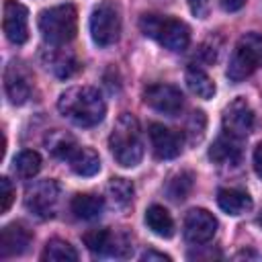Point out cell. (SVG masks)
<instances>
[{"label": "cell", "mask_w": 262, "mask_h": 262, "mask_svg": "<svg viewBox=\"0 0 262 262\" xmlns=\"http://www.w3.org/2000/svg\"><path fill=\"white\" fill-rule=\"evenodd\" d=\"M59 113L80 127H94L104 119L106 104L92 86H74L61 92L57 100Z\"/></svg>", "instance_id": "6da1fadb"}, {"label": "cell", "mask_w": 262, "mask_h": 262, "mask_svg": "<svg viewBox=\"0 0 262 262\" xmlns=\"http://www.w3.org/2000/svg\"><path fill=\"white\" fill-rule=\"evenodd\" d=\"M108 147L113 158L117 160L119 166L123 168H133L141 162L143 158V141H141V131L139 123L133 115L123 113L108 137Z\"/></svg>", "instance_id": "7a4b0ae2"}, {"label": "cell", "mask_w": 262, "mask_h": 262, "mask_svg": "<svg viewBox=\"0 0 262 262\" xmlns=\"http://www.w3.org/2000/svg\"><path fill=\"white\" fill-rule=\"evenodd\" d=\"M139 29L145 37L154 39L170 51H184L190 43V31L180 18L164 14H143L139 20Z\"/></svg>", "instance_id": "3957f363"}, {"label": "cell", "mask_w": 262, "mask_h": 262, "mask_svg": "<svg viewBox=\"0 0 262 262\" xmlns=\"http://www.w3.org/2000/svg\"><path fill=\"white\" fill-rule=\"evenodd\" d=\"M41 37L49 45H66L76 37L78 31V12L72 4H59L45 8L39 14Z\"/></svg>", "instance_id": "277c9868"}, {"label": "cell", "mask_w": 262, "mask_h": 262, "mask_svg": "<svg viewBox=\"0 0 262 262\" xmlns=\"http://www.w3.org/2000/svg\"><path fill=\"white\" fill-rule=\"evenodd\" d=\"M262 68V35L246 33L237 39L227 66V78L231 82H242Z\"/></svg>", "instance_id": "5b68a950"}, {"label": "cell", "mask_w": 262, "mask_h": 262, "mask_svg": "<svg viewBox=\"0 0 262 262\" xmlns=\"http://www.w3.org/2000/svg\"><path fill=\"white\" fill-rule=\"evenodd\" d=\"M90 35L96 45L108 47L119 41L121 35V14L113 0H102L90 16Z\"/></svg>", "instance_id": "8992f818"}, {"label": "cell", "mask_w": 262, "mask_h": 262, "mask_svg": "<svg viewBox=\"0 0 262 262\" xmlns=\"http://www.w3.org/2000/svg\"><path fill=\"white\" fill-rule=\"evenodd\" d=\"M57 203H59V184L51 178L31 184L25 192V207L39 219L53 217Z\"/></svg>", "instance_id": "52a82bcc"}, {"label": "cell", "mask_w": 262, "mask_h": 262, "mask_svg": "<svg viewBox=\"0 0 262 262\" xmlns=\"http://www.w3.org/2000/svg\"><path fill=\"white\" fill-rule=\"evenodd\" d=\"M82 239H84L86 248L92 254H98V256H117V258H123L133 248L131 242H129V237L125 233L113 231L108 227L90 229V231L84 233Z\"/></svg>", "instance_id": "ba28073f"}, {"label": "cell", "mask_w": 262, "mask_h": 262, "mask_svg": "<svg viewBox=\"0 0 262 262\" xmlns=\"http://www.w3.org/2000/svg\"><path fill=\"white\" fill-rule=\"evenodd\" d=\"M143 102L162 115L176 117L184 106V96L176 86L162 82V84H151L143 90Z\"/></svg>", "instance_id": "9c48e42d"}, {"label": "cell", "mask_w": 262, "mask_h": 262, "mask_svg": "<svg viewBox=\"0 0 262 262\" xmlns=\"http://www.w3.org/2000/svg\"><path fill=\"white\" fill-rule=\"evenodd\" d=\"M254 121H256L254 111L246 102V98H235L223 111V133L242 141L254 129Z\"/></svg>", "instance_id": "30bf717a"}, {"label": "cell", "mask_w": 262, "mask_h": 262, "mask_svg": "<svg viewBox=\"0 0 262 262\" xmlns=\"http://www.w3.org/2000/svg\"><path fill=\"white\" fill-rule=\"evenodd\" d=\"M217 233V219L207 209H192L184 217V237L188 244L201 246L213 239Z\"/></svg>", "instance_id": "8fae6325"}, {"label": "cell", "mask_w": 262, "mask_h": 262, "mask_svg": "<svg viewBox=\"0 0 262 262\" xmlns=\"http://www.w3.org/2000/svg\"><path fill=\"white\" fill-rule=\"evenodd\" d=\"M4 35L10 43L23 45L29 39V12L16 0L4 2V18H2Z\"/></svg>", "instance_id": "7c38bea8"}, {"label": "cell", "mask_w": 262, "mask_h": 262, "mask_svg": "<svg viewBox=\"0 0 262 262\" xmlns=\"http://www.w3.org/2000/svg\"><path fill=\"white\" fill-rule=\"evenodd\" d=\"M149 133V141H151V149L154 156L160 160H172L180 154L182 149V135L162 123H151L147 127Z\"/></svg>", "instance_id": "4fadbf2b"}, {"label": "cell", "mask_w": 262, "mask_h": 262, "mask_svg": "<svg viewBox=\"0 0 262 262\" xmlns=\"http://www.w3.org/2000/svg\"><path fill=\"white\" fill-rule=\"evenodd\" d=\"M4 90L12 104H23L31 96V76L18 61H10L4 70Z\"/></svg>", "instance_id": "5bb4252c"}, {"label": "cell", "mask_w": 262, "mask_h": 262, "mask_svg": "<svg viewBox=\"0 0 262 262\" xmlns=\"http://www.w3.org/2000/svg\"><path fill=\"white\" fill-rule=\"evenodd\" d=\"M31 231L23 223H10L0 231V256L12 258L27 252L31 244Z\"/></svg>", "instance_id": "9a60e30c"}, {"label": "cell", "mask_w": 262, "mask_h": 262, "mask_svg": "<svg viewBox=\"0 0 262 262\" xmlns=\"http://www.w3.org/2000/svg\"><path fill=\"white\" fill-rule=\"evenodd\" d=\"M43 63L53 76L61 80L72 78L80 70V61L76 59V55L68 49H61V45H53V49H47L43 53Z\"/></svg>", "instance_id": "2e32d148"}, {"label": "cell", "mask_w": 262, "mask_h": 262, "mask_svg": "<svg viewBox=\"0 0 262 262\" xmlns=\"http://www.w3.org/2000/svg\"><path fill=\"white\" fill-rule=\"evenodd\" d=\"M242 141L239 139H233L229 135H221L219 139H215V143L209 147V158L215 162V164H221V166H227V164H237L239 158H242Z\"/></svg>", "instance_id": "e0dca14e"}, {"label": "cell", "mask_w": 262, "mask_h": 262, "mask_svg": "<svg viewBox=\"0 0 262 262\" xmlns=\"http://www.w3.org/2000/svg\"><path fill=\"white\" fill-rule=\"evenodd\" d=\"M217 203H219L221 211H225L227 215H233V217L252 209V196L239 188H221L217 192Z\"/></svg>", "instance_id": "ac0fdd59"}, {"label": "cell", "mask_w": 262, "mask_h": 262, "mask_svg": "<svg viewBox=\"0 0 262 262\" xmlns=\"http://www.w3.org/2000/svg\"><path fill=\"white\" fill-rule=\"evenodd\" d=\"M68 164L80 176H94L100 170V158H98V154L92 147H82V145H78L68 156Z\"/></svg>", "instance_id": "d6986e66"}, {"label": "cell", "mask_w": 262, "mask_h": 262, "mask_svg": "<svg viewBox=\"0 0 262 262\" xmlns=\"http://www.w3.org/2000/svg\"><path fill=\"white\" fill-rule=\"evenodd\" d=\"M70 209L74 213V217L78 219H84V221H92L96 219L102 209H104V199L98 196V194H90V192H82V194H76L70 203Z\"/></svg>", "instance_id": "ffe728a7"}, {"label": "cell", "mask_w": 262, "mask_h": 262, "mask_svg": "<svg viewBox=\"0 0 262 262\" xmlns=\"http://www.w3.org/2000/svg\"><path fill=\"white\" fill-rule=\"evenodd\" d=\"M184 80H186V86H188V90L192 92V94H196L199 98H213V94H215V82L211 80V76L205 72V70H201L199 66H190L188 70H186V74H184Z\"/></svg>", "instance_id": "44dd1931"}, {"label": "cell", "mask_w": 262, "mask_h": 262, "mask_svg": "<svg viewBox=\"0 0 262 262\" xmlns=\"http://www.w3.org/2000/svg\"><path fill=\"white\" fill-rule=\"evenodd\" d=\"M145 223L160 237H172L174 235V221L162 205H151L145 211Z\"/></svg>", "instance_id": "7402d4cb"}, {"label": "cell", "mask_w": 262, "mask_h": 262, "mask_svg": "<svg viewBox=\"0 0 262 262\" xmlns=\"http://www.w3.org/2000/svg\"><path fill=\"white\" fill-rule=\"evenodd\" d=\"M41 260H49V262H76L78 260V252L74 250V246L66 239H49L43 248Z\"/></svg>", "instance_id": "603a6c76"}, {"label": "cell", "mask_w": 262, "mask_h": 262, "mask_svg": "<svg viewBox=\"0 0 262 262\" xmlns=\"http://www.w3.org/2000/svg\"><path fill=\"white\" fill-rule=\"evenodd\" d=\"M45 143H47V149H49L55 158H59V160H68V156L78 147L76 139H74L70 133L59 131V129L51 131V133L45 137Z\"/></svg>", "instance_id": "cb8c5ba5"}, {"label": "cell", "mask_w": 262, "mask_h": 262, "mask_svg": "<svg viewBox=\"0 0 262 262\" xmlns=\"http://www.w3.org/2000/svg\"><path fill=\"white\" fill-rule=\"evenodd\" d=\"M106 190H108L113 205L119 209H125L133 201V184L127 178H111Z\"/></svg>", "instance_id": "d4e9b609"}, {"label": "cell", "mask_w": 262, "mask_h": 262, "mask_svg": "<svg viewBox=\"0 0 262 262\" xmlns=\"http://www.w3.org/2000/svg\"><path fill=\"white\" fill-rule=\"evenodd\" d=\"M41 170V156L33 149H25L14 158V172L20 178H33Z\"/></svg>", "instance_id": "484cf974"}, {"label": "cell", "mask_w": 262, "mask_h": 262, "mask_svg": "<svg viewBox=\"0 0 262 262\" xmlns=\"http://www.w3.org/2000/svg\"><path fill=\"white\" fill-rule=\"evenodd\" d=\"M192 184H194L192 172L182 170V172H178L176 176L170 178V182H168V186H166L168 196H170L172 201H184V199L188 196V192L192 190Z\"/></svg>", "instance_id": "4316f807"}, {"label": "cell", "mask_w": 262, "mask_h": 262, "mask_svg": "<svg viewBox=\"0 0 262 262\" xmlns=\"http://www.w3.org/2000/svg\"><path fill=\"white\" fill-rule=\"evenodd\" d=\"M205 133V115L201 111H194L186 123V135H188V141L194 143V141H201Z\"/></svg>", "instance_id": "83f0119b"}, {"label": "cell", "mask_w": 262, "mask_h": 262, "mask_svg": "<svg viewBox=\"0 0 262 262\" xmlns=\"http://www.w3.org/2000/svg\"><path fill=\"white\" fill-rule=\"evenodd\" d=\"M14 201V188L6 176L0 178V213H6Z\"/></svg>", "instance_id": "f1b7e54d"}, {"label": "cell", "mask_w": 262, "mask_h": 262, "mask_svg": "<svg viewBox=\"0 0 262 262\" xmlns=\"http://www.w3.org/2000/svg\"><path fill=\"white\" fill-rule=\"evenodd\" d=\"M188 8L194 16L205 18L209 14V0H188Z\"/></svg>", "instance_id": "f546056e"}, {"label": "cell", "mask_w": 262, "mask_h": 262, "mask_svg": "<svg viewBox=\"0 0 262 262\" xmlns=\"http://www.w3.org/2000/svg\"><path fill=\"white\" fill-rule=\"evenodd\" d=\"M141 260H145V262H149V260H162V262H168L170 256H166V254H162V252H156V250H147V252L141 254Z\"/></svg>", "instance_id": "4dcf8cb0"}, {"label": "cell", "mask_w": 262, "mask_h": 262, "mask_svg": "<svg viewBox=\"0 0 262 262\" xmlns=\"http://www.w3.org/2000/svg\"><path fill=\"white\" fill-rule=\"evenodd\" d=\"M254 170H256V174L262 178V141L256 145V149H254Z\"/></svg>", "instance_id": "1f68e13d"}, {"label": "cell", "mask_w": 262, "mask_h": 262, "mask_svg": "<svg viewBox=\"0 0 262 262\" xmlns=\"http://www.w3.org/2000/svg\"><path fill=\"white\" fill-rule=\"evenodd\" d=\"M244 4H246V0H221L223 10H227V12H235V10H239Z\"/></svg>", "instance_id": "d6a6232c"}, {"label": "cell", "mask_w": 262, "mask_h": 262, "mask_svg": "<svg viewBox=\"0 0 262 262\" xmlns=\"http://www.w3.org/2000/svg\"><path fill=\"white\" fill-rule=\"evenodd\" d=\"M258 223H260V225H262V213H260V215H258Z\"/></svg>", "instance_id": "836d02e7"}]
</instances>
